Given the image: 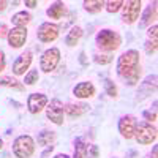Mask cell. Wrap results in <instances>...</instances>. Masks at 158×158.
<instances>
[{
  "label": "cell",
  "instance_id": "cell-1",
  "mask_svg": "<svg viewBox=\"0 0 158 158\" xmlns=\"http://www.w3.org/2000/svg\"><path fill=\"white\" fill-rule=\"evenodd\" d=\"M139 52L136 49H128L117 60V74L125 79V84L136 85L141 77Z\"/></svg>",
  "mask_w": 158,
  "mask_h": 158
},
{
  "label": "cell",
  "instance_id": "cell-2",
  "mask_svg": "<svg viewBox=\"0 0 158 158\" xmlns=\"http://www.w3.org/2000/svg\"><path fill=\"white\" fill-rule=\"evenodd\" d=\"M97 46L101 48L103 51H108V52H112V51H117L122 44V36L118 35L117 32L111 30V29H103L97 33Z\"/></svg>",
  "mask_w": 158,
  "mask_h": 158
},
{
  "label": "cell",
  "instance_id": "cell-3",
  "mask_svg": "<svg viewBox=\"0 0 158 158\" xmlns=\"http://www.w3.org/2000/svg\"><path fill=\"white\" fill-rule=\"evenodd\" d=\"M35 152V141L29 135L18 136L13 142V153L18 158H30Z\"/></svg>",
  "mask_w": 158,
  "mask_h": 158
},
{
  "label": "cell",
  "instance_id": "cell-4",
  "mask_svg": "<svg viewBox=\"0 0 158 158\" xmlns=\"http://www.w3.org/2000/svg\"><path fill=\"white\" fill-rule=\"evenodd\" d=\"M158 135H156V128L149 123V122H139L136 125V131H135V139L138 141V144L141 146H149L156 141Z\"/></svg>",
  "mask_w": 158,
  "mask_h": 158
},
{
  "label": "cell",
  "instance_id": "cell-5",
  "mask_svg": "<svg viewBox=\"0 0 158 158\" xmlns=\"http://www.w3.org/2000/svg\"><path fill=\"white\" fill-rule=\"evenodd\" d=\"M60 62V51L57 48H49L43 52L41 59H40V68L44 73H51L57 68Z\"/></svg>",
  "mask_w": 158,
  "mask_h": 158
},
{
  "label": "cell",
  "instance_id": "cell-6",
  "mask_svg": "<svg viewBox=\"0 0 158 158\" xmlns=\"http://www.w3.org/2000/svg\"><path fill=\"white\" fill-rule=\"evenodd\" d=\"M141 0H128V2H123L122 6V21L125 24H135L139 19L141 15Z\"/></svg>",
  "mask_w": 158,
  "mask_h": 158
},
{
  "label": "cell",
  "instance_id": "cell-7",
  "mask_svg": "<svg viewBox=\"0 0 158 158\" xmlns=\"http://www.w3.org/2000/svg\"><path fill=\"white\" fill-rule=\"evenodd\" d=\"M59 32H60V27L56 24H51V22H43L41 25L38 27V32H36V36L41 43H52L59 38Z\"/></svg>",
  "mask_w": 158,
  "mask_h": 158
},
{
  "label": "cell",
  "instance_id": "cell-8",
  "mask_svg": "<svg viewBox=\"0 0 158 158\" xmlns=\"http://www.w3.org/2000/svg\"><path fill=\"white\" fill-rule=\"evenodd\" d=\"M63 114H65V108H63V103L60 100H52L51 103H48L46 117L52 123L63 125Z\"/></svg>",
  "mask_w": 158,
  "mask_h": 158
},
{
  "label": "cell",
  "instance_id": "cell-9",
  "mask_svg": "<svg viewBox=\"0 0 158 158\" xmlns=\"http://www.w3.org/2000/svg\"><path fill=\"white\" fill-rule=\"evenodd\" d=\"M138 120L133 115H123L118 120V133H120L125 139H133L135 138V131H136Z\"/></svg>",
  "mask_w": 158,
  "mask_h": 158
},
{
  "label": "cell",
  "instance_id": "cell-10",
  "mask_svg": "<svg viewBox=\"0 0 158 158\" xmlns=\"http://www.w3.org/2000/svg\"><path fill=\"white\" fill-rule=\"evenodd\" d=\"M8 43L11 48H22L25 44V40H27V29L24 27H13L10 32H8Z\"/></svg>",
  "mask_w": 158,
  "mask_h": 158
},
{
  "label": "cell",
  "instance_id": "cell-11",
  "mask_svg": "<svg viewBox=\"0 0 158 158\" xmlns=\"http://www.w3.org/2000/svg\"><path fill=\"white\" fill-rule=\"evenodd\" d=\"M48 97L44 94H32L27 100V108H29V112L30 114H38L41 112L46 106H48Z\"/></svg>",
  "mask_w": 158,
  "mask_h": 158
},
{
  "label": "cell",
  "instance_id": "cell-12",
  "mask_svg": "<svg viewBox=\"0 0 158 158\" xmlns=\"http://www.w3.org/2000/svg\"><path fill=\"white\" fill-rule=\"evenodd\" d=\"M32 60H33V56H32V52H30V51L22 52V54L15 60V63H13V73H15L16 76H22V74H25V70H29V68H30Z\"/></svg>",
  "mask_w": 158,
  "mask_h": 158
},
{
  "label": "cell",
  "instance_id": "cell-13",
  "mask_svg": "<svg viewBox=\"0 0 158 158\" xmlns=\"http://www.w3.org/2000/svg\"><path fill=\"white\" fill-rule=\"evenodd\" d=\"M95 92H97V89H95L94 84L89 82V81H84V82H79V84L74 85L73 95L76 98H79V100H85V98H92V97H94Z\"/></svg>",
  "mask_w": 158,
  "mask_h": 158
},
{
  "label": "cell",
  "instance_id": "cell-14",
  "mask_svg": "<svg viewBox=\"0 0 158 158\" xmlns=\"http://www.w3.org/2000/svg\"><path fill=\"white\" fill-rule=\"evenodd\" d=\"M46 15L51 19H60L67 15V5L63 2H54L48 10H46Z\"/></svg>",
  "mask_w": 158,
  "mask_h": 158
},
{
  "label": "cell",
  "instance_id": "cell-15",
  "mask_svg": "<svg viewBox=\"0 0 158 158\" xmlns=\"http://www.w3.org/2000/svg\"><path fill=\"white\" fill-rule=\"evenodd\" d=\"M65 108V112H67L68 117L74 118V117H79V115H82L89 111V106L84 103H79V104H67V106H63Z\"/></svg>",
  "mask_w": 158,
  "mask_h": 158
},
{
  "label": "cell",
  "instance_id": "cell-16",
  "mask_svg": "<svg viewBox=\"0 0 158 158\" xmlns=\"http://www.w3.org/2000/svg\"><path fill=\"white\" fill-rule=\"evenodd\" d=\"M82 29L81 27H77V25H74V27L70 29V32L67 33V38H65V43H67V46L73 48L79 43V40L82 38Z\"/></svg>",
  "mask_w": 158,
  "mask_h": 158
},
{
  "label": "cell",
  "instance_id": "cell-17",
  "mask_svg": "<svg viewBox=\"0 0 158 158\" xmlns=\"http://www.w3.org/2000/svg\"><path fill=\"white\" fill-rule=\"evenodd\" d=\"M11 21H13V24H15V27H24L25 29V25L32 21V15L27 13V11H18V13L13 15Z\"/></svg>",
  "mask_w": 158,
  "mask_h": 158
},
{
  "label": "cell",
  "instance_id": "cell-18",
  "mask_svg": "<svg viewBox=\"0 0 158 158\" xmlns=\"http://www.w3.org/2000/svg\"><path fill=\"white\" fill-rule=\"evenodd\" d=\"M87 152H89V146L84 138H77L74 141V155L73 158H87Z\"/></svg>",
  "mask_w": 158,
  "mask_h": 158
},
{
  "label": "cell",
  "instance_id": "cell-19",
  "mask_svg": "<svg viewBox=\"0 0 158 158\" xmlns=\"http://www.w3.org/2000/svg\"><path fill=\"white\" fill-rule=\"evenodd\" d=\"M156 11H158V8H156V3H153V5H150L147 10H146V13L142 15V21H141V27H146V25H150L155 19H156Z\"/></svg>",
  "mask_w": 158,
  "mask_h": 158
},
{
  "label": "cell",
  "instance_id": "cell-20",
  "mask_svg": "<svg viewBox=\"0 0 158 158\" xmlns=\"http://www.w3.org/2000/svg\"><path fill=\"white\" fill-rule=\"evenodd\" d=\"M82 5H84V10L89 11L90 15H97V13H100L104 8L103 0H85Z\"/></svg>",
  "mask_w": 158,
  "mask_h": 158
},
{
  "label": "cell",
  "instance_id": "cell-21",
  "mask_svg": "<svg viewBox=\"0 0 158 158\" xmlns=\"http://www.w3.org/2000/svg\"><path fill=\"white\" fill-rule=\"evenodd\" d=\"M54 141H56V133H54V131L44 130V131H41V133L38 135V144H40V146L49 147Z\"/></svg>",
  "mask_w": 158,
  "mask_h": 158
},
{
  "label": "cell",
  "instance_id": "cell-22",
  "mask_svg": "<svg viewBox=\"0 0 158 158\" xmlns=\"http://www.w3.org/2000/svg\"><path fill=\"white\" fill-rule=\"evenodd\" d=\"M0 85H5V87H10V89H16V90H24V85L16 81L13 77H8V76H3L0 77Z\"/></svg>",
  "mask_w": 158,
  "mask_h": 158
},
{
  "label": "cell",
  "instance_id": "cell-23",
  "mask_svg": "<svg viewBox=\"0 0 158 158\" xmlns=\"http://www.w3.org/2000/svg\"><path fill=\"white\" fill-rule=\"evenodd\" d=\"M122 6H123V2H122V0H109V2H104V8H106V11L111 13V15L117 13Z\"/></svg>",
  "mask_w": 158,
  "mask_h": 158
},
{
  "label": "cell",
  "instance_id": "cell-24",
  "mask_svg": "<svg viewBox=\"0 0 158 158\" xmlns=\"http://www.w3.org/2000/svg\"><path fill=\"white\" fill-rule=\"evenodd\" d=\"M104 89H106V94L111 97V98H117V87L115 84L112 82V79H104Z\"/></svg>",
  "mask_w": 158,
  "mask_h": 158
},
{
  "label": "cell",
  "instance_id": "cell-25",
  "mask_svg": "<svg viewBox=\"0 0 158 158\" xmlns=\"http://www.w3.org/2000/svg\"><path fill=\"white\" fill-rule=\"evenodd\" d=\"M38 79H40L38 71H36V70H30L27 74H25L24 82H25V85H33V84H36V82H38Z\"/></svg>",
  "mask_w": 158,
  "mask_h": 158
},
{
  "label": "cell",
  "instance_id": "cell-26",
  "mask_svg": "<svg viewBox=\"0 0 158 158\" xmlns=\"http://www.w3.org/2000/svg\"><path fill=\"white\" fill-rule=\"evenodd\" d=\"M94 62L98 65H108L112 62V57L109 54H95L94 56Z\"/></svg>",
  "mask_w": 158,
  "mask_h": 158
},
{
  "label": "cell",
  "instance_id": "cell-27",
  "mask_svg": "<svg viewBox=\"0 0 158 158\" xmlns=\"http://www.w3.org/2000/svg\"><path fill=\"white\" fill-rule=\"evenodd\" d=\"M156 49H158V41H152V40H149V41L146 43L147 54H156Z\"/></svg>",
  "mask_w": 158,
  "mask_h": 158
},
{
  "label": "cell",
  "instance_id": "cell-28",
  "mask_svg": "<svg viewBox=\"0 0 158 158\" xmlns=\"http://www.w3.org/2000/svg\"><path fill=\"white\" fill-rule=\"evenodd\" d=\"M87 155H89V158H100V149H98V146H95V144H94V146H90Z\"/></svg>",
  "mask_w": 158,
  "mask_h": 158
},
{
  "label": "cell",
  "instance_id": "cell-29",
  "mask_svg": "<svg viewBox=\"0 0 158 158\" xmlns=\"http://www.w3.org/2000/svg\"><path fill=\"white\" fill-rule=\"evenodd\" d=\"M144 118L150 123V122H155L156 120V111H144Z\"/></svg>",
  "mask_w": 158,
  "mask_h": 158
},
{
  "label": "cell",
  "instance_id": "cell-30",
  "mask_svg": "<svg viewBox=\"0 0 158 158\" xmlns=\"http://www.w3.org/2000/svg\"><path fill=\"white\" fill-rule=\"evenodd\" d=\"M156 32H158V27H156V24H153L152 27L149 29V32H147L149 40H152V41H156Z\"/></svg>",
  "mask_w": 158,
  "mask_h": 158
},
{
  "label": "cell",
  "instance_id": "cell-31",
  "mask_svg": "<svg viewBox=\"0 0 158 158\" xmlns=\"http://www.w3.org/2000/svg\"><path fill=\"white\" fill-rule=\"evenodd\" d=\"M8 25L6 24H0V40L2 38H5V36H8Z\"/></svg>",
  "mask_w": 158,
  "mask_h": 158
},
{
  "label": "cell",
  "instance_id": "cell-32",
  "mask_svg": "<svg viewBox=\"0 0 158 158\" xmlns=\"http://www.w3.org/2000/svg\"><path fill=\"white\" fill-rule=\"evenodd\" d=\"M5 70V54L0 51V73Z\"/></svg>",
  "mask_w": 158,
  "mask_h": 158
},
{
  "label": "cell",
  "instance_id": "cell-33",
  "mask_svg": "<svg viewBox=\"0 0 158 158\" xmlns=\"http://www.w3.org/2000/svg\"><path fill=\"white\" fill-rule=\"evenodd\" d=\"M25 6L35 8V6H38V2H36V0H25Z\"/></svg>",
  "mask_w": 158,
  "mask_h": 158
},
{
  "label": "cell",
  "instance_id": "cell-34",
  "mask_svg": "<svg viewBox=\"0 0 158 158\" xmlns=\"http://www.w3.org/2000/svg\"><path fill=\"white\" fill-rule=\"evenodd\" d=\"M6 5H8V3L5 2V0H0V13L6 10Z\"/></svg>",
  "mask_w": 158,
  "mask_h": 158
},
{
  "label": "cell",
  "instance_id": "cell-35",
  "mask_svg": "<svg viewBox=\"0 0 158 158\" xmlns=\"http://www.w3.org/2000/svg\"><path fill=\"white\" fill-rule=\"evenodd\" d=\"M156 153H158V147L155 146V147H153V150H152V155H150V158H156Z\"/></svg>",
  "mask_w": 158,
  "mask_h": 158
},
{
  "label": "cell",
  "instance_id": "cell-36",
  "mask_svg": "<svg viewBox=\"0 0 158 158\" xmlns=\"http://www.w3.org/2000/svg\"><path fill=\"white\" fill-rule=\"evenodd\" d=\"M54 158H70V155H67V153H59V155H56Z\"/></svg>",
  "mask_w": 158,
  "mask_h": 158
},
{
  "label": "cell",
  "instance_id": "cell-37",
  "mask_svg": "<svg viewBox=\"0 0 158 158\" xmlns=\"http://www.w3.org/2000/svg\"><path fill=\"white\" fill-rule=\"evenodd\" d=\"M2 147H3V141L0 139V150H2Z\"/></svg>",
  "mask_w": 158,
  "mask_h": 158
}]
</instances>
